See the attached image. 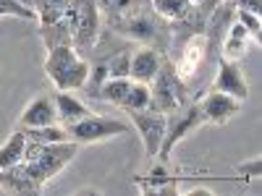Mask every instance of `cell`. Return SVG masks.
I'll use <instances>...</instances> for the list:
<instances>
[{
    "mask_svg": "<svg viewBox=\"0 0 262 196\" xmlns=\"http://www.w3.org/2000/svg\"><path fill=\"white\" fill-rule=\"evenodd\" d=\"M191 3H200V0H191Z\"/></svg>",
    "mask_w": 262,
    "mask_h": 196,
    "instance_id": "cell-29",
    "label": "cell"
},
{
    "mask_svg": "<svg viewBox=\"0 0 262 196\" xmlns=\"http://www.w3.org/2000/svg\"><path fill=\"white\" fill-rule=\"evenodd\" d=\"M0 16H6V13H3V11H0Z\"/></svg>",
    "mask_w": 262,
    "mask_h": 196,
    "instance_id": "cell-30",
    "label": "cell"
},
{
    "mask_svg": "<svg viewBox=\"0 0 262 196\" xmlns=\"http://www.w3.org/2000/svg\"><path fill=\"white\" fill-rule=\"evenodd\" d=\"M63 21L71 29V39H74V50L86 58L92 50H97L100 42V6L97 0H69L63 11Z\"/></svg>",
    "mask_w": 262,
    "mask_h": 196,
    "instance_id": "cell-2",
    "label": "cell"
},
{
    "mask_svg": "<svg viewBox=\"0 0 262 196\" xmlns=\"http://www.w3.org/2000/svg\"><path fill=\"white\" fill-rule=\"evenodd\" d=\"M105 63H107V76L111 79H123V76H128V68H131V53L121 50L111 60H105Z\"/></svg>",
    "mask_w": 262,
    "mask_h": 196,
    "instance_id": "cell-20",
    "label": "cell"
},
{
    "mask_svg": "<svg viewBox=\"0 0 262 196\" xmlns=\"http://www.w3.org/2000/svg\"><path fill=\"white\" fill-rule=\"evenodd\" d=\"M163 65V55L152 47H139L131 53V68H128V79L131 81H142V84H152Z\"/></svg>",
    "mask_w": 262,
    "mask_h": 196,
    "instance_id": "cell-11",
    "label": "cell"
},
{
    "mask_svg": "<svg viewBox=\"0 0 262 196\" xmlns=\"http://www.w3.org/2000/svg\"><path fill=\"white\" fill-rule=\"evenodd\" d=\"M149 100H152V89L149 84H142V81H131L128 92L121 102V107L128 113V110H144V107H149Z\"/></svg>",
    "mask_w": 262,
    "mask_h": 196,
    "instance_id": "cell-18",
    "label": "cell"
},
{
    "mask_svg": "<svg viewBox=\"0 0 262 196\" xmlns=\"http://www.w3.org/2000/svg\"><path fill=\"white\" fill-rule=\"evenodd\" d=\"M134 3H137V0H97L100 11H102L107 18H118L121 13H126Z\"/></svg>",
    "mask_w": 262,
    "mask_h": 196,
    "instance_id": "cell-23",
    "label": "cell"
},
{
    "mask_svg": "<svg viewBox=\"0 0 262 196\" xmlns=\"http://www.w3.org/2000/svg\"><path fill=\"white\" fill-rule=\"evenodd\" d=\"M53 105H55V113H58V123L60 126H71V123H76V120H81V118H86L92 113L79 97H74L71 92H63V89H55Z\"/></svg>",
    "mask_w": 262,
    "mask_h": 196,
    "instance_id": "cell-12",
    "label": "cell"
},
{
    "mask_svg": "<svg viewBox=\"0 0 262 196\" xmlns=\"http://www.w3.org/2000/svg\"><path fill=\"white\" fill-rule=\"evenodd\" d=\"M149 3L160 18H168V21H184L194 11L191 0H149Z\"/></svg>",
    "mask_w": 262,
    "mask_h": 196,
    "instance_id": "cell-14",
    "label": "cell"
},
{
    "mask_svg": "<svg viewBox=\"0 0 262 196\" xmlns=\"http://www.w3.org/2000/svg\"><path fill=\"white\" fill-rule=\"evenodd\" d=\"M39 39L45 50L50 47H58V45H71L74 47V39H71V29L66 27V21H55V24H42L39 27Z\"/></svg>",
    "mask_w": 262,
    "mask_h": 196,
    "instance_id": "cell-15",
    "label": "cell"
},
{
    "mask_svg": "<svg viewBox=\"0 0 262 196\" xmlns=\"http://www.w3.org/2000/svg\"><path fill=\"white\" fill-rule=\"evenodd\" d=\"M226 37H233V39H249V32H247V29H244L242 24H238V21H233Z\"/></svg>",
    "mask_w": 262,
    "mask_h": 196,
    "instance_id": "cell-27",
    "label": "cell"
},
{
    "mask_svg": "<svg viewBox=\"0 0 262 196\" xmlns=\"http://www.w3.org/2000/svg\"><path fill=\"white\" fill-rule=\"evenodd\" d=\"M242 100H236L226 92H207L200 102V110H202V120L205 123H212V126H223L228 123L231 118H236L238 113H242Z\"/></svg>",
    "mask_w": 262,
    "mask_h": 196,
    "instance_id": "cell-9",
    "label": "cell"
},
{
    "mask_svg": "<svg viewBox=\"0 0 262 196\" xmlns=\"http://www.w3.org/2000/svg\"><path fill=\"white\" fill-rule=\"evenodd\" d=\"M66 3L69 0H32V8L37 13V24H55V21L63 18Z\"/></svg>",
    "mask_w": 262,
    "mask_h": 196,
    "instance_id": "cell-17",
    "label": "cell"
},
{
    "mask_svg": "<svg viewBox=\"0 0 262 196\" xmlns=\"http://www.w3.org/2000/svg\"><path fill=\"white\" fill-rule=\"evenodd\" d=\"M247 45H249V39H233V37H226L223 58H228V60H238V58L247 53Z\"/></svg>",
    "mask_w": 262,
    "mask_h": 196,
    "instance_id": "cell-24",
    "label": "cell"
},
{
    "mask_svg": "<svg viewBox=\"0 0 262 196\" xmlns=\"http://www.w3.org/2000/svg\"><path fill=\"white\" fill-rule=\"evenodd\" d=\"M18 128V126H16ZM24 131L27 141H37V144H58V141H69V131L60 123L53 126H37V128H21Z\"/></svg>",
    "mask_w": 262,
    "mask_h": 196,
    "instance_id": "cell-16",
    "label": "cell"
},
{
    "mask_svg": "<svg viewBox=\"0 0 262 196\" xmlns=\"http://www.w3.org/2000/svg\"><path fill=\"white\" fill-rule=\"evenodd\" d=\"M212 89L217 92H226L236 100L247 102L249 97V81L242 71L238 60H228V58H221L217 60V71H215V79H212Z\"/></svg>",
    "mask_w": 262,
    "mask_h": 196,
    "instance_id": "cell-8",
    "label": "cell"
},
{
    "mask_svg": "<svg viewBox=\"0 0 262 196\" xmlns=\"http://www.w3.org/2000/svg\"><path fill=\"white\" fill-rule=\"evenodd\" d=\"M79 152V144L69 141H58V144H37V141H27L24 146V160L21 167L32 178V183L42 191L50 178H55L58 173L69 165Z\"/></svg>",
    "mask_w": 262,
    "mask_h": 196,
    "instance_id": "cell-1",
    "label": "cell"
},
{
    "mask_svg": "<svg viewBox=\"0 0 262 196\" xmlns=\"http://www.w3.org/2000/svg\"><path fill=\"white\" fill-rule=\"evenodd\" d=\"M45 74L55 89L74 92V89H81L86 79H90V60L81 58L71 45H58L48 50Z\"/></svg>",
    "mask_w": 262,
    "mask_h": 196,
    "instance_id": "cell-3",
    "label": "cell"
},
{
    "mask_svg": "<svg viewBox=\"0 0 262 196\" xmlns=\"http://www.w3.org/2000/svg\"><path fill=\"white\" fill-rule=\"evenodd\" d=\"M69 131V139L79 146L84 144H97V141H107V139H116L121 134H126V123L116 120V118H107V115H95L90 113L86 118L71 123V126H63Z\"/></svg>",
    "mask_w": 262,
    "mask_h": 196,
    "instance_id": "cell-6",
    "label": "cell"
},
{
    "mask_svg": "<svg viewBox=\"0 0 262 196\" xmlns=\"http://www.w3.org/2000/svg\"><path fill=\"white\" fill-rule=\"evenodd\" d=\"M0 11L6 16H16V18H24V21H37L34 8L24 6L21 0H0Z\"/></svg>",
    "mask_w": 262,
    "mask_h": 196,
    "instance_id": "cell-21",
    "label": "cell"
},
{
    "mask_svg": "<svg viewBox=\"0 0 262 196\" xmlns=\"http://www.w3.org/2000/svg\"><path fill=\"white\" fill-rule=\"evenodd\" d=\"M236 170L242 173L244 178H259V176H262V160H259V157L244 160V162H238V167H236Z\"/></svg>",
    "mask_w": 262,
    "mask_h": 196,
    "instance_id": "cell-25",
    "label": "cell"
},
{
    "mask_svg": "<svg viewBox=\"0 0 262 196\" xmlns=\"http://www.w3.org/2000/svg\"><path fill=\"white\" fill-rule=\"evenodd\" d=\"M128 120L131 126L137 128V134L144 144V152L149 160L158 157V149L163 144V136H165V113H158V110H128Z\"/></svg>",
    "mask_w": 262,
    "mask_h": 196,
    "instance_id": "cell-7",
    "label": "cell"
},
{
    "mask_svg": "<svg viewBox=\"0 0 262 196\" xmlns=\"http://www.w3.org/2000/svg\"><path fill=\"white\" fill-rule=\"evenodd\" d=\"M152 89V100H149V110H158V113H173L176 107L186 105V86H184V79L170 68V65H160V71L155 76V81L149 84Z\"/></svg>",
    "mask_w": 262,
    "mask_h": 196,
    "instance_id": "cell-5",
    "label": "cell"
},
{
    "mask_svg": "<svg viewBox=\"0 0 262 196\" xmlns=\"http://www.w3.org/2000/svg\"><path fill=\"white\" fill-rule=\"evenodd\" d=\"M58 123V113H55V105H53V97L42 94V97H34L24 110L18 115V128H37V126H53Z\"/></svg>",
    "mask_w": 262,
    "mask_h": 196,
    "instance_id": "cell-10",
    "label": "cell"
},
{
    "mask_svg": "<svg viewBox=\"0 0 262 196\" xmlns=\"http://www.w3.org/2000/svg\"><path fill=\"white\" fill-rule=\"evenodd\" d=\"M236 21L249 32V37H252L254 42H259V29H262L259 13H252V11H244V8H236Z\"/></svg>",
    "mask_w": 262,
    "mask_h": 196,
    "instance_id": "cell-22",
    "label": "cell"
},
{
    "mask_svg": "<svg viewBox=\"0 0 262 196\" xmlns=\"http://www.w3.org/2000/svg\"><path fill=\"white\" fill-rule=\"evenodd\" d=\"M200 126H205L200 102H186V105L176 107L173 113H168L165 115V136H163V144L158 149V157L163 162H168L170 160V152L176 149V144L184 136H189L194 128H200Z\"/></svg>",
    "mask_w": 262,
    "mask_h": 196,
    "instance_id": "cell-4",
    "label": "cell"
},
{
    "mask_svg": "<svg viewBox=\"0 0 262 196\" xmlns=\"http://www.w3.org/2000/svg\"><path fill=\"white\" fill-rule=\"evenodd\" d=\"M21 3H24V6H29V8H32V0H21Z\"/></svg>",
    "mask_w": 262,
    "mask_h": 196,
    "instance_id": "cell-28",
    "label": "cell"
},
{
    "mask_svg": "<svg viewBox=\"0 0 262 196\" xmlns=\"http://www.w3.org/2000/svg\"><path fill=\"white\" fill-rule=\"evenodd\" d=\"M128 86H131V79L123 76V79H107L102 86H100V92H97V100H105V102H111L116 107H121L126 92H128Z\"/></svg>",
    "mask_w": 262,
    "mask_h": 196,
    "instance_id": "cell-19",
    "label": "cell"
},
{
    "mask_svg": "<svg viewBox=\"0 0 262 196\" xmlns=\"http://www.w3.org/2000/svg\"><path fill=\"white\" fill-rule=\"evenodd\" d=\"M236 8H244V11H252V13H259L262 11V0H233Z\"/></svg>",
    "mask_w": 262,
    "mask_h": 196,
    "instance_id": "cell-26",
    "label": "cell"
},
{
    "mask_svg": "<svg viewBox=\"0 0 262 196\" xmlns=\"http://www.w3.org/2000/svg\"><path fill=\"white\" fill-rule=\"evenodd\" d=\"M24 146H27V136H24L21 128H16L13 134L3 141V146H0V170L13 167V165H18L21 160H24Z\"/></svg>",
    "mask_w": 262,
    "mask_h": 196,
    "instance_id": "cell-13",
    "label": "cell"
}]
</instances>
